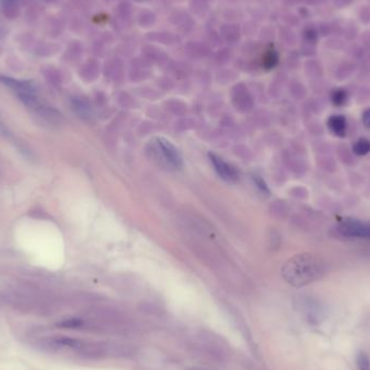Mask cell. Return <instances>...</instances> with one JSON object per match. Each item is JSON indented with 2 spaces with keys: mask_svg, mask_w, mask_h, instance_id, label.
<instances>
[{
  "mask_svg": "<svg viewBox=\"0 0 370 370\" xmlns=\"http://www.w3.org/2000/svg\"><path fill=\"white\" fill-rule=\"evenodd\" d=\"M348 101V93L343 89H336L331 93V102L335 106H343Z\"/></svg>",
  "mask_w": 370,
  "mask_h": 370,
  "instance_id": "cell-9",
  "label": "cell"
},
{
  "mask_svg": "<svg viewBox=\"0 0 370 370\" xmlns=\"http://www.w3.org/2000/svg\"><path fill=\"white\" fill-rule=\"evenodd\" d=\"M276 63H277V56L274 52L270 53L269 57L265 60V65L268 66V68H273V66H274Z\"/></svg>",
  "mask_w": 370,
  "mask_h": 370,
  "instance_id": "cell-11",
  "label": "cell"
},
{
  "mask_svg": "<svg viewBox=\"0 0 370 370\" xmlns=\"http://www.w3.org/2000/svg\"><path fill=\"white\" fill-rule=\"evenodd\" d=\"M340 233L345 237L370 239V224L356 219L344 220L339 226Z\"/></svg>",
  "mask_w": 370,
  "mask_h": 370,
  "instance_id": "cell-3",
  "label": "cell"
},
{
  "mask_svg": "<svg viewBox=\"0 0 370 370\" xmlns=\"http://www.w3.org/2000/svg\"><path fill=\"white\" fill-rule=\"evenodd\" d=\"M363 123L367 128H370V108L366 110L363 114Z\"/></svg>",
  "mask_w": 370,
  "mask_h": 370,
  "instance_id": "cell-12",
  "label": "cell"
},
{
  "mask_svg": "<svg viewBox=\"0 0 370 370\" xmlns=\"http://www.w3.org/2000/svg\"><path fill=\"white\" fill-rule=\"evenodd\" d=\"M356 365L359 370H370L369 356L366 353H364V352H360L356 356Z\"/></svg>",
  "mask_w": 370,
  "mask_h": 370,
  "instance_id": "cell-10",
  "label": "cell"
},
{
  "mask_svg": "<svg viewBox=\"0 0 370 370\" xmlns=\"http://www.w3.org/2000/svg\"><path fill=\"white\" fill-rule=\"evenodd\" d=\"M197 348L199 352L214 360H222L225 356L226 344L220 336L209 330H200L197 333Z\"/></svg>",
  "mask_w": 370,
  "mask_h": 370,
  "instance_id": "cell-2",
  "label": "cell"
},
{
  "mask_svg": "<svg viewBox=\"0 0 370 370\" xmlns=\"http://www.w3.org/2000/svg\"><path fill=\"white\" fill-rule=\"evenodd\" d=\"M209 157L212 165H214L216 169V171L222 179L228 182H234L237 180V172H236L235 169L230 166L229 163H227L225 160H223L221 157L216 154H209Z\"/></svg>",
  "mask_w": 370,
  "mask_h": 370,
  "instance_id": "cell-4",
  "label": "cell"
},
{
  "mask_svg": "<svg viewBox=\"0 0 370 370\" xmlns=\"http://www.w3.org/2000/svg\"><path fill=\"white\" fill-rule=\"evenodd\" d=\"M329 130L338 138H344L347 136L348 123L342 115H332L327 121Z\"/></svg>",
  "mask_w": 370,
  "mask_h": 370,
  "instance_id": "cell-6",
  "label": "cell"
},
{
  "mask_svg": "<svg viewBox=\"0 0 370 370\" xmlns=\"http://www.w3.org/2000/svg\"><path fill=\"white\" fill-rule=\"evenodd\" d=\"M56 326L60 329H70V330H80L84 328V320L78 317L65 318L58 321Z\"/></svg>",
  "mask_w": 370,
  "mask_h": 370,
  "instance_id": "cell-7",
  "label": "cell"
},
{
  "mask_svg": "<svg viewBox=\"0 0 370 370\" xmlns=\"http://www.w3.org/2000/svg\"><path fill=\"white\" fill-rule=\"evenodd\" d=\"M353 151L359 156H364L370 153V141L365 138H361L353 144Z\"/></svg>",
  "mask_w": 370,
  "mask_h": 370,
  "instance_id": "cell-8",
  "label": "cell"
},
{
  "mask_svg": "<svg viewBox=\"0 0 370 370\" xmlns=\"http://www.w3.org/2000/svg\"><path fill=\"white\" fill-rule=\"evenodd\" d=\"M157 144H158V148L163 157H165V159L171 166H173L174 168H179L182 166V157L171 142L160 138L157 140Z\"/></svg>",
  "mask_w": 370,
  "mask_h": 370,
  "instance_id": "cell-5",
  "label": "cell"
},
{
  "mask_svg": "<svg viewBox=\"0 0 370 370\" xmlns=\"http://www.w3.org/2000/svg\"><path fill=\"white\" fill-rule=\"evenodd\" d=\"M325 273L324 261L316 254L310 252L296 254L286 261L282 268L284 280L296 288L304 287L319 281Z\"/></svg>",
  "mask_w": 370,
  "mask_h": 370,
  "instance_id": "cell-1",
  "label": "cell"
}]
</instances>
